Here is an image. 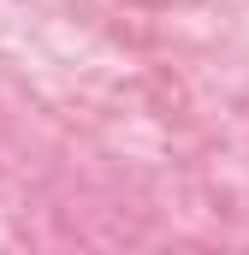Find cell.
Returning a JSON list of instances; mask_svg holds the SVG:
<instances>
[]
</instances>
